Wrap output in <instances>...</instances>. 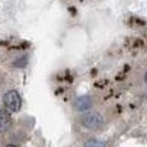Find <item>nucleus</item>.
I'll return each mask as SVG.
<instances>
[{
  "mask_svg": "<svg viewBox=\"0 0 147 147\" xmlns=\"http://www.w3.org/2000/svg\"><path fill=\"white\" fill-rule=\"evenodd\" d=\"M81 123L88 129H100L104 125V118L98 113H88L82 117Z\"/></svg>",
  "mask_w": 147,
  "mask_h": 147,
  "instance_id": "nucleus-1",
  "label": "nucleus"
},
{
  "mask_svg": "<svg viewBox=\"0 0 147 147\" xmlns=\"http://www.w3.org/2000/svg\"><path fill=\"white\" fill-rule=\"evenodd\" d=\"M4 105L9 111H18L22 105L21 95L17 91H8L4 95Z\"/></svg>",
  "mask_w": 147,
  "mask_h": 147,
  "instance_id": "nucleus-2",
  "label": "nucleus"
},
{
  "mask_svg": "<svg viewBox=\"0 0 147 147\" xmlns=\"http://www.w3.org/2000/svg\"><path fill=\"white\" fill-rule=\"evenodd\" d=\"M73 106L80 113L87 111V110H90L92 107V98L90 97V96H80V97L76 98Z\"/></svg>",
  "mask_w": 147,
  "mask_h": 147,
  "instance_id": "nucleus-3",
  "label": "nucleus"
},
{
  "mask_svg": "<svg viewBox=\"0 0 147 147\" xmlns=\"http://www.w3.org/2000/svg\"><path fill=\"white\" fill-rule=\"evenodd\" d=\"M10 125V117L7 113H1L0 111V132L8 129Z\"/></svg>",
  "mask_w": 147,
  "mask_h": 147,
  "instance_id": "nucleus-4",
  "label": "nucleus"
},
{
  "mask_svg": "<svg viewBox=\"0 0 147 147\" xmlns=\"http://www.w3.org/2000/svg\"><path fill=\"white\" fill-rule=\"evenodd\" d=\"M84 147H106V143L98 140H88L84 143Z\"/></svg>",
  "mask_w": 147,
  "mask_h": 147,
  "instance_id": "nucleus-5",
  "label": "nucleus"
},
{
  "mask_svg": "<svg viewBox=\"0 0 147 147\" xmlns=\"http://www.w3.org/2000/svg\"><path fill=\"white\" fill-rule=\"evenodd\" d=\"M26 61H27L26 56H23V59H22L21 61H18V60H17L14 64H16V65H18V67H24V65H26Z\"/></svg>",
  "mask_w": 147,
  "mask_h": 147,
  "instance_id": "nucleus-6",
  "label": "nucleus"
},
{
  "mask_svg": "<svg viewBox=\"0 0 147 147\" xmlns=\"http://www.w3.org/2000/svg\"><path fill=\"white\" fill-rule=\"evenodd\" d=\"M145 81H146V83H147V72H146V74H145Z\"/></svg>",
  "mask_w": 147,
  "mask_h": 147,
  "instance_id": "nucleus-7",
  "label": "nucleus"
},
{
  "mask_svg": "<svg viewBox=\"0 0 147 147\" xmlns=\"http://www.w3.org/2000/svg\"><path fill=\"white\" fill-rule=\"evenodd\" d=\"M7 147H16V146H14V145H8Z\"/></svg>",
  "mask_w": 147,
  "mask_h": 147,
  "instance_id": "nucleus-8",
  "label": "nucleus"
}]
</instances>
